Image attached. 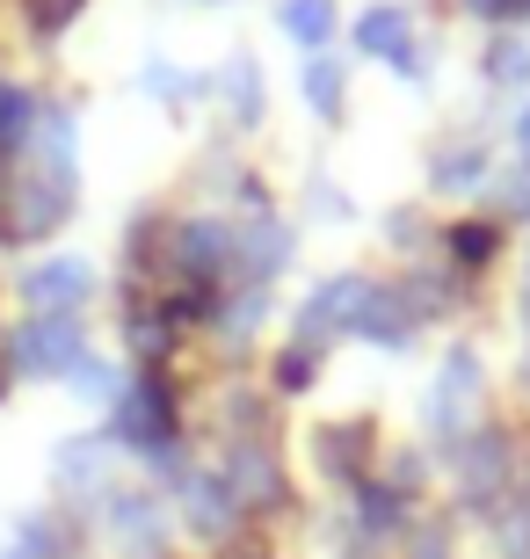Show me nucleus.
Returning a JSON list of instances; mask_svg holds the SVG:
<instances>
[{
  "label": "nucleus",
  "instance_id": "f257e3e1",
  "mask_svg": "<svg viewBox=\"0 0 530 559\" xmlns=\"http://www.w3.org/2000/svg\"><path fill=\"white\" fill-rule=\"evenodd\" d=\"M109 451H131L145 457L153 473H182V415H175V393H167V378H131L117 393V407H109Z\"/></svg>",
  "mask_w": 530,
  "mask_h": 559
},
{
  "label": "nucleus",
  "instance_id": "f03ea898",
  "mask_svg": "<svg viewBox=\"0 0 530 559\" xmlns=\"http://www.w3.org/2000/svg\"><path fill=\"white\" fill-rule=\"evenodd\" d=\"M87 328L81 312H30L15 334H8V378H37V385H51V378H73L87 364Z\"/></svg>",
  "mask_w": 530,
  "mask_h": 559
},
{
  "label": "nucleus",
  "instance_id": "7ed1b4c3",
  "mask_svg": "<svg viewBox=\"0 0 530 559\" xmlns=\"http://www.w3.org/2000/svg\"><path fill=\"white\" fill-rule=\"evenodd\" d=\"M103 516V538L117 559H167V501L145 495V487H109L95 501Z\"/></svg>",
  "mask_w": 530,
  "mask_h": 559
},
{
  "label": "nucleus",
  "instance_id": "20e7f679",
  "mask_svg": "<svg viewBox=\"0 0 530 559\" xmlns=\"http://www.w3.org/2000/svg\"><path fill=\"white\" fill-rule=\"evenodd\" d=\"M175 509H182V523L204 545H225L247 516L240 501H233V487L219 479V465H182V473H175Z\"/></svg>",
  "mask_w": 530,
  "mask_h": 559
},
{
  "label": "nucleus",
  "instance_id": "39448f33",
  "mask_svg": "<svg viewBox=\"0 0 530 559\" xmlns=\"http://www.w3.org/2000/svg\"><path fill=\"white\" fill-rule=\"evenodd\" d=\"M364 290H370V276H327L306 306H298V342L320 349V342L349 334V328H356V312H364Z\"/></svg>",
  "mask_w": 530,
  "mask_h": 559
},
{
  "label": "nucleus",
  "instance_id": "423d86ee",
  "mask_svg": "<svg viewBox=\"0 0 530 559\" xmlns=\"http://www.w3.org/2000/svg\"><path fill=\"white\" fill-rule=\"evenodd\" d=\"M87 298H95V270L81 254H51V262H37L22 276V306L30 312H81Z\"/></svg>",
  "mask_w": 530,
  "mask_h": 559
},
{
  "label": "nucleus",
  "instance_id": "0eeeda50",
  "mask_svg": "<svg viewBox=\"0 0 530 559\" xmlns=\"http://www.w3.org/2000/svg\"><path fill=\"white\" fill-rule=\"evenodd\" d=\"M472 400H480V356L450 349L444 356V378H436V393H428V429L458 436V429H466V415H472Z\"/></svg>",
  "mask_w": 530,
  "mask_h": 559
},
{
  "label": "nucleus",
  "instance_id": "6e6552de",
  "mask_svg": "<svg viewBox=\"0 0 530 559\" xmlns=\"http://www.w3.org/2000/svg\"><path fill=\"white\" fill-rule=\"evenodd\" d=\"M0 559H81V531L66 509H30V516L8 531Z\"/></svg>",
  "mask_w": 530,
  "mask_h": 559
},
{
  "label": "nucleus",
  "instance_id": "1a4fd4ad",
  "mask_svg": "<svg viewBox=\"0 0 530 559\" xmlns=\"http://www.w3.org/2000/svg\"><path fill=\"white\" fill-rule=\"evenodd\" d=\"M414 320H422V306H414L408 290L370 284L364 290V312H356V328H349V334H364V342H378V349H408Z\"/></svg>",
  "mask_w": 530,
  "mask_h": 559
},
{
  "label": "nucleus",
  "instance_id": "9d476101",
  "mask_svg": "<svg viewBox=\"0 0 530 559\" xmlns=\"http://www.w3.org/2000/svg\"><path fill=\"white\" fill-rule=\"evenodd\" d=\"M356 44H364L370 59H386V66H400L408 81H422V44H414V15L408 8H370L364 22H356Z\"/></svg>",
  "mask_w": 530,
  "mask_h": 559
},
{
  "label": "nucleus",
  "instance_id": "9b49d317",
  "mask_svg": "<svg viewBox=\"0 0 530 559\" xmlns=\"http://www.w3.org/2000/svg\"><path fill=\"white\" fill-rule=\"evenodd\" d=\"M342 95H349V81H342V59H327V51H306V103L320 109L327 124L342 117Z\"/></svg>",
  "mask_w": 530,
  "mask_h": 559
},
{
  "label": "nucleus",
  "instance_id": "f8f14e48",
  "mask_svg": "<svg viewBox=\"0 0 530 559\" xmlns=\"http://www.w3.org/2000/svg\"><path fill=\"white\" fill-rule=\"evenodd\" d=\"M494 248H502V226H494V218H458V226H450V262H458V270H487Z\"/></svg>",
  "mask_w": 530,
  "mask_h": 559
},
{
  "label": "nucleus",
  "instance_id": "ddd939ff",
  "mask_svg": "<svg viewBox=\"0 0 530 559\" xmlns=\"http://www.w3.org/2000/svg\"><path fill=\"white\" fill-rule=\"evenodd\" d=\"M276 22H284L306 51H327V37H334V0H284V15H276Z\"/></svg>",
  "mask_w": 530,
  "mask_h": 559
},
{
  "label": "nucleus",
  "instance_id": "4468645a",
  "mask_svg": "<svg viewBox=\"0 0 530 559\" xmlns=\"http://www.w3.org/2000/svg\"><path fill=\"white\" fill-rule=\"evenodd\" d=\"M428 182H436V189H472V182H487V145H444Z\"/></svg>",
  "mask_w": 530,
  "mask_h": 559
},
{
  "label": "nucleus",
  "instance_id": "2eb2a0df",
  "mask_svg": "<svg viewBox=\"0 0 530 559\" xmlns=\"http://www.w3.org/2000/svg\"><path fill=\"white\" fill-rule=\"evenodd\" d=\"M480 73H487V81H502V87H523V81H530V44H516V37L487 44V59H480Z\"/></svg>",
  "mask_w": 530,
  "mask_h": 559
},
{
  "label": "nucleus",
  "instance_id": "dca6fc26",
  "mask_svg": "<svg viewBox=\"0 0 530 559\" xmlns=\"http://www.w3.org/2000/svg\"><path fill=\"white\" fill-rule=\"evenodd\" d=\"M66 385H73V393H81V400H95V407H117V393H123V378L109 371L103 356H87V364H81V371H73V378H66Z\"/></svg>",
  "mask_w": 530,
  "mask_h": 559
},
{
  "label": "nucleus",
  "instance_id": "f3484780",
  "mask_svg": "<svg viewBox=\"0 0 530 559\" xmlns=\"http://www.w3.org/2000/svg\"><path fill=\"white\" fill-rule=\"evenodd\" d=\"M313 378H320V349H306V342H291V349L276 356V393H306Z\"/></svg>",
  "mask_w": 530,
  "mask_h": 559
},
{
  "label": "nucleus",
  "instance_id": "a211bd4d",
  "mask_svg": "<svg viewBox=\"0 0 530 559\" xmlns=\"http://www.w3.org/2000/svg\"><path fill=\"white\" fill-rule=\"evenodd\" d=\"M225 81H233V103H240L233 117H240V124H247V117H262V81L247 73V59H233V66H225Z\"/></svg>",
  "mask_w": 530,
  "mask_h": 559
},
{
  "label": "nucleus",
  "instance_id": "6ab92c4d",
  "mask_svg": "<svg viewBox=\"0 0 530 559\" xmlns=\"http://www.w3.org/2000/svg\"><path fill=\"white\" fill-rule=\"evenodd\" d=\"M466 15H487V22H523L530 0H466Z\"/></svg>",
  "mask_w": 530,
  "mask_h": 559
},
{
  "label": "nucleus",
  "instance_id": "aec40b11",
  "mask_svg": "<svg viewBox=\"0 0 530 559\" xmlns=\"http://www.w3.org/2000/svg\"><path fill=\"white\" fill-rule=\"evenodd\" d=\"M516 145H523V167H530V109L516 117Z\"/></svg>",
  "mask_w": 530,
  "mask_h": 559
}]
</instances>
